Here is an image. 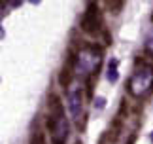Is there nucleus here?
<instances>
[{
	"instance_id": "423d86ee",
	"label": "nucleus",
	"mask_w": 153,
	"mask_h": 144,
	"mask_svg": "<svg viewBox=\"0 0 153 144\" xmlns=\"http://www.w3.org/2000/svg\"><path fill=\"white\" fill-rule=\"evenodd\" d=\"M117 64H119V61L117 59H110L108 61V80L111 82V83H115L117 82V78H119V72H117Z\"/></svg>"
},
{
	"instance_id": "1a4fd4ad",
	"label": "nucleus",
	"mask_w": 153,
	"mask_h": 144,
	"mask_svg": "<svg viewBox=\"0 0 153 144\" xmlns=\"http://www.w3.org/2000/svg\"><path fill=\"white\" fill-rule=\"evenodd\" d=\"M38 144H44V142H42V139H40V140H38Z\"/></svg>"
},
{
	"instance_id": "0eeeda50",
	"label": "nucleus",
	"mask_w": 153,
	"mask_h": 144,
	"mask_svg": "<svg viewBox=\"0 0 153 144\" xmlns=\"http://www.w3.org/2000/svg\"><path fill=\"white\" fill-rule=\"evenodd\" d=\"M146 50L149 53H153V31L148 34V38H146Z\"/></svg>"
},
{
	"instance_id": "f03ea898",
	"label": "nucleus",
	"mask_w": 153,
	"mask_h": 144,
	"mask_svg": "<svg viewBox=\"0 0 153 144\" xmlns=\"http://www.w3.org/2000/svg\"><path fill=\"white\" fill-rule=\"evenodd\" d=\"M51 114L48 119V127L51 131V144H66L68 139V119L64 116V108L55 95H51Z\"/></svg>"
},
{
	"instance_id": "f257e3e1",
	"label": "nucleus",
	"mask_w": 153,
	"mask_h": 144,
	"mask_svg": "<svg viewBox=\"0 0 153 144\" xmlns=\"http://www.w3.org/2000/svg\"><path fill=\"white\" fill-rule=\"evenodd\" d=\"M127 89L134 99H144L153 91V67L149 63H136L131 78H128Z\"/></svg>"
},
{
	"instance_id": "9d476101",
	"label": "nucleus",
	"mask_w": 153,
	"mask_h": 144,
	"mask_svg": "<svg viewBox=\"0 0 153 144\" xmlns=\"http://www.w3.org/2000/svg\"><path fill=\"white\" fill-rule=\"evenodd\" d=\"M151 142H153V133H151Z\"/></svg>"
},
{
	"instance_id": "39448f33",
	"label": "nucleus",
	"mask_w": 153,
	"mask_h": 144,
	"mask_svg": "<svg viewBox=\"0 0 153 144\" xmlns=\"http://www.w3.org/2000/svg\"><path fill=\"white\" fill-rule=\"evenodd\" d=\"M98 25H100V17H98V6L95 2H89L85 8L83 19H81V28L89 34H97Z\"/></svg>"
},
{
	"instance_id": "6e6552de",
	"label": "nucleus",
	"mask_w": 153,
	"mask_h": 144,
	"mask_svg": "<svg viewBox=\"0 0 153 144\" xmlns=\"http://www.w3.org/2000/svg\"><path fill=\"white\" fill-rule=\"evenodd\" d=\"M104 106H106V99H104V97H98V99H95V108H98V110H102Z\"/></svg>"
},
{
	"instance_id": "20e7f679",
	"label": "nucleus",
	"mask_w": 153,
	"mask_h": 144,
	"mask_svg": "<svg viewBox=\"0 0 153 144\" xmlns=\"http://www.w3.org/2000/svg\"><path fill=\"white\" fill-rule=\"evenodd\" d=\"M66 106L72 119L78 127H81V114H83V87L78 83H70L66 91Z\"/></svg>"
},
{
	"instance_id": "7ed1b4c3",
	"label": "nucleus",
	"mask_w": 153,
	"mask_h": 144,
	"mask_svg": "<svg viewBox=\"0 0 153 144\" xmlns=\"http://www.w3.org/2000/svg\"><path fill=\"white\" fill-rule=\"evenodd\" d=\"M100 63H102V53H100L98 47H95V46L83 47V50L76 55L74 72H78L81 76H87V80H91V78H95L97 70L100 68Z\"/></svg>"
}]
</instances>
